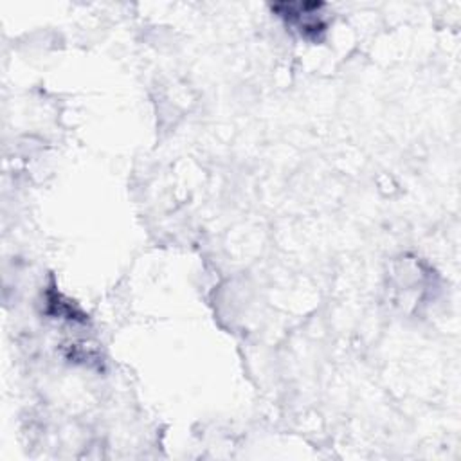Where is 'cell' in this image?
<instances>
[{
    "mask_svg": "<svg viewBox=\"0 0 461 461\" xmlns=\"http://www.w3.org/2000/svg\"><path fill=\"white\" fill-rule=\"evenodd\" d=\"M272 9L306 38L317 40L326 31V22L321 16L324 4L321 2H281Z\"/></svg>",
    "mask_w": 461,
    "mask_h": 461,
    "instance_id": "6da1fadb",
    "label": "cell"
}]
</instances>
